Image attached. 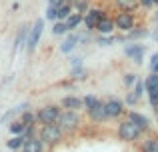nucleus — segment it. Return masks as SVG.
<instances>
[{"instance_id": "27", "label": "nucleus", "mask_w": 158, "mask_h": 152, "mask_svg": "<svg viewBox=\"0 0 158 152\" xmlns=\"http://www.w3.org/2000/svg\"><path fill=\"white\" fill-rule=\"evenodd\" d=\"M144 90H146V86H144V80H138V78H136V88H134V96L136 98H140L142 96V92Z\"/></svg>"}, {"instance_id": "6", "label": "nucleus", "mask_w": 158, "mask_h": 152, "mask_svg": "<svg viewBox=\"0 0 158 152\" xmlns=\"http://www.w3.org/2000/svg\"><path fill=\"white\" fill-rule=\"evenodd\" d=\"M58 116H60V108H58V106H44V108H40L38 114H36L40 124H56Z\"/></svg>"}, {"instance_id": "5", "label": "nucleus", "mask_w": 158, "mask_h": 152, "mask_svg": "<svg viewBox=\"0 0 158 152\" xmlns=\"http://www.w3.org/2000/svg\"><path fill=\"white\" fill-rule=\"evenodd\" d=\"M42 30H44V20L40 18V20H36V22H34V26L30 28V32H28V36H26V48H28V52H34V48L38 46V40H40V36H42Z\"/></svg>"}, {"instance_id": "37", "label": "nucleus", "mask_w": 158, "mask_h": 152, "mask_svg": "<svg viewBox=\"0 0 158 152\" xmlns=\"http://www.w3.org/2000/svg\"><path fill=\"white\" fill-rule=\"evenodd\" d=\"M152 72H156V74H158V62H156V64H152Z\"/></svg>"}, {"instance_id": "31", "label": "nucleus", "mask_w": 158, "mask_h": 152, "mask_svg": "<svg viewBox=\"0 0 158 152\" xmlns=\"http://www.w3.org/2000/svg\"><path fill=\"white\" fill-rule=\"evenodd\" d=\"M46 20H56V6H50V4H48V8H46Z\"/></svg>"}, {"instance_id": "15", "label": "nucleus", "mask_w": 158, "mask_h": 152, "mask_svg": "<svg viewBox=\"0 0 158 152\" xmlns=\"http://www.w3.org/2000/svg\"><path fill=\"white\" fill-rule=\"evenodd\" d=\"M126 56H130L136 64L142 62V56H144V46L142 44H134V46H128L126 48Z\"/></svg>"}, {"instance_id": "34", "label": "nucleus", "mask_w": 158, "mask_h": 152, "mask_svg": "<svg viewBox=\"0 0 158 152\" xmlns=\"http://www.w3.org/2000/svg\"><path fill=\"white\" fill-rule=\"evenodd\" d=\"M62 2H66V0H48V4H50V6H60Z\"/></svg>"}, {"instance_id": "30", "label": "nucleus", "mask_w": 158, "mask_h": 152, "mask_svg": "<svg viewBox=\"0 0 158 152\" xmlns=\"http://www.w3.org/2000/svg\"><path fill=\"white\" fill-rule=\"evenodd\" d=\"M82 102H84V106H86V108H92V106L98 102V98H96V96H92V94H88V96H84V98H82Z\"/></svg>"}, {"instance_id": "28", "label": "nucleus", "mask_w": 158, "mask_h": 152, "mask_svg": "<svg viewBox=\"0 0 158 152\" xmlns=\"http://www.w3.org/2000/svg\"><path fill=\"white\" fill-rule=\"evenodd\" d=\"M24 128H26V126L22 124V120H18V122H12V124H10V132H12V134H20Z\"/></svg>"}, {"instance_id": "35", "label": "nucleus", "mask_w": 158, "mask_h": 152, "mask_svg": "<svg viewBox=\"0 0 158 152\" xmlns=\"http://www.w3.org/2000/svg\"><path fill=\"white\" fill-rule=\"evenodd\" d=\"M72 66H74V68H80V66H82L80 58H72Z\"/></svg>"}, {"instance_id": "7", "label": "nucleus", "mask_w": 158, "mask_h": 152, "mask_svg": "<svg viewBox=\"0 0 158 152\" xmlns=\"http://www.w3.org/2000/svg\"><path fill=\"white\" fill-rule=\"evenodd\" d=\"M102 106H104L106 118H118L124 114V104L120 100H116V98H110V100L102 102Z\"/></svg>"}, {"instance_id": "10", "label": "nucleus", "mask_w": 158, "mask_h": 152, "mask_svg": "<svg viewBox=\"0 0 158 152\" xmlns=\"http://www.w3.org/2000/svg\"><path fill=\"white\" fill-rule=\"evenodd\" d=\"M22 152H42V142H40V138H32V136H28V138H24L22 140Z\"/></svg>"}, {"instance_id": "4", "label": "nucleus", "mask_w": 158, "mask_h": 152, "mask_svg": "<svg viewBox=\"0 0 158 152\" xmlns=\"http://www.w3.org/2000/svg\"><path fill=\"white\" fill-rule=\"evenodd\" d=\"M56 122L62 130L76 128V126L80 124V114H78V110H64V112H60V116H58Z\"/></svg>"}, {"instance_id": "21", "label": "nucleus", "mask_w": 158, "mask_h": 152, "mask_svg": "<svg viewBox=\"0 0 158 152\" xmlns=\"http://www.w3.org/2000/svg\"><path fill=\"white\" fill-rule=\"evenodd\" d=\"M142 152H158V140L156 138H148L142 142Z\"/></svg>"}, {"instance_id": "39", "label": "nucleus", "mask_w": 158, "mask_h": 152, "mask_svg": "<svg viewBox=\"0 0 158 152\" xmlns=\"http://www.w3.org/2000/svg\"><path fill=\"white\" fill-rule=\"evenodd\" d=\"M156 22H158V12H156Z\"/></svg>"}, {"instance_id": "22", "label": "nucleus", "mask_w": 158, "mask_h": 152, "mask_svg": "<svg viewBox=\"0 0 158 152\" xmlns=\"http://www.w3.org/2000/svg\"><path fill=\"white\" fill-rule=\"evenodd\" d=\"M52 32L56 36H60V34H66V32H70V30H68V26H66L64 20H56V22H54V26H52Z\"/></svg>"}, {"instance_id": "25", "label": "nucleus", "mask_w": 158, "mask_h": 152, "mask_svg": "<svg viewBox=\"0 0 158 152\" xmlns=\"http://www.w3.org/2000/svg\"><path fill=\"white\" fill-rule=\"evenodd\" d=\"M148 100H150V104L154 106V108H158V88L148 90Z\"/></svg>"}, {"instance_id": "18", "label": "nucleus", "mask_w": 158, "mask_h": 152, "mask_svg": "<svg viewBox=\"0 0 158 152\" xmlns=\"http://www.w3.org/2000/svg\"><path fill=\"white\" fill-rule=\"evenodd\" d=\"M70 12H72V6H70V2L66 0V2L60 4V6H56V20H64Z\"/></svg>"}, {"instance_id": "24", "label": "nucleus", "mask_w": 158, "mask_h": 152, "mask_svg": "<svg viewBox=\"0 0 158 152\" xmlns=\"http://www.w3.org/2000/svg\"><path fill=\"white\" fill-rule=\"evenodd\" d=\"M144 86H146V90H152V88H158V74L156 72H152L150 76L144 80Z\"/></svg>"}, {"instance_id": "36", "label": "nucleus", "mask_w": 158, "mask_h": 152, "mask_svg": "<svg viewBox=\"0 0 158 152\" xmlns=\"http://www.w3.org/2000/svg\"><path fill=\"white\" fill-rule=\"evenodd\" d=\"M156 62H158V52H156L154 56H152V64H156Z\"/></svg>"}, {"instance_id": "23", "label": "nucleus", "mask_w": 158, "mask_h": 152, "mask_svg": "<svg viewBox=\"0 0 158 152\" xmlns=\"http://www.w3.org/2000/svg\"><path fill=\"white\" fill-rule=\"evenodd\" d=\"M148 34V30L146 28H132V30H128L126 32V38H142V36H146Z\"/></svg>"}, {"instance_id": "8", "label": "nucleus", "mask_w": 158, "mask_h": 152, "mask_svg": "<svg viewBox=\"0 0 158 152\" xmlns=\"http://www.w3.org/2000/svg\"><path fill=\"white\" fill-rule=\"evenodd\" d=\"M104 16V10H100V8H90V10H86L84 18H82V22L86 24V28L88 30H94V26H96V22Z\"/></svg>"}, {"instance_id": "32", "label": "nucleus", "mask_w": 158, "mask_h": 152, "mask_svg": "<svg viewBox=\"0 0 158 152\" xmlns=\"http://www.w3.org/2000/svg\"><path fill=\"white\" fill-rule=\"evenodd\" d=\"M134 82H136V74H126V76H124V84H126V86L134 84Z\"/></svg>"}, {"instance_id": "29", "label": "nucleus", "mask_w": 158, "mask_h": 152, "mask_svg": "<svg viewBox=\"0 0 158 152\" xmlns=\"http://www.w3.org/2000/svg\"><path fill=\"white\" fill-rule=\"evenodd\" d=\"M34 120H36V116L32 112H24L22 114V124L24 126H32V122H34Z\"/></svg>"}, {"instance_id": "13", "label": "nucleus", "mask_w": 158, "mask_h": 152, "mask_svg": "<svg viewBox=\"0 0 158 152\" xmlns=\"http://www.w3.org/2000/svg\"><path fill=\"white\" fill-rule=\"evenodd\" d=\"M82 106H84V102L78 96H64L62 98V108H66V110H80Z\"/></svg>"}, {"instance_id": "9", "label": "nucleus", "mask_w": 158, "mask_h": 152, "mask_svg": "<svg viewBox=\"0 0 158 152\" xmlns=\"http://www.w3.org/2000/svg\"><path fill=\"white\" fill-rule=\"evenodd\" d=\"M94 30H98L100 34H112V32L116 30V28H114V20H112L110 16H106V14H104V16H102V18L96 22Z\"/></svg>"}, {"instance_id": "19", "label": "nucleus", "mask_w": 158, "mask_h": 152, "mask_svg": "<svg viewBox=\"0 0 158 152\" xmlns=\"http://www.w3.org/2000/svg\"><path fill=\"white\" fill-rule=\"evenodd\" d=\"M26 36H28V28L22 26V28L18 30V36H16V40H14V52H18V48L22 46L24 42H26Z\"/></svg>"}, {"instance_id": "26", "label": "nucleus", "mask_w": 158, "mask_h": 152, "mask_svg": "<svg viewBox=\"0 0 158 152\" xmlns=\"http://www.w3.org/2000/svg\"><path fill=\"white\" fill-rule=\"evenodd\" d=\"M22 140H24V136H16V138H12V140H8V148L10 150L20 148V146H22Z\"/></svg>"}, {"instance_id": "16", "label": "nucleus", "mask_w": 158, "mask_h": 152, "mask_svg": "<svg viewBox=\"0 0 158 152\" xmlns=\"http://www.w3.org/2000/svg\"><path fill=\"white\" fill-rule=\"evenodd\" d=\"M78 40H80V36H78V34H74V32H72V34H70L68 38H66L64 42L60 44V50L64 52V54H66V52H72V50H74V46H76V42H78Z\"/></svg>"}, {"instance_id": "14", "label": "nucleus", "mask_w": 158, "mask_h": 152, "mask_svg": "<svg viewBox=\"0 0 158 152\" xmlns=\"http://www.w3.org/2000/svg\"><path fill=\"white\" fill-rule=\"evenodd\" d=\"M82 18H84V14L82 12H70L68 16L64 18V22H66V26H68V30H74V28H78L82 24Z\"/></svg>"}, {"instance_id": "17", "label": "nucleus", "mask_w": 158, "mask_h": 152, "mask_svg": "<svg viewBox=\"0 0 158 152\" xmlns=\"http://www.w3.org/2000/svg\"><path fill=\"white\" fill-rule=\"evenodd\" d=\"M128 118H130V120L134 122L136 126H140L142 130H146V128H148V118H146V116H142L140 112H128Z\"/></svg>"}, {"instance_id": "12", "label": "nucleus", "mask_w": 158, "mask_h": 152, "mask_svg": "<svg viewBox=\"0 0 158 152\" xmlns=\"http://www.w3.org/2000/svg\"><path fill=\"white\" fill-rule=\"evenodd\" d=\"M114 6L124 12H136L140 8V0H114Z\"/></svg>"}, {"instance_id": "2", "label": "nucleus", "mask_w": 158, "mask_h": 152, "mask_svg": "<svg viewBox=\"0 0 158 152\" xmlns=\"http://www.w3.org/2000/svg\"><path fill=\"white\" fill-rule=\"evenodd\" d=\"M62 134H64V130L58 124H44L40 128V142L42 144H50V146L58 144L62 140Z\"/></svg>"}, {"instance_id": "11", "label": "nucleus", "mask_w": 158, "mask_h": 152, "mask_svg": "<svg viewBox=\"0 0 158 152\" xmlns=\"http://www.w3.org/2000/svg\"><path fill=\"white\" fill-rule=\"evenodd\" d=\"M86 110H88V116L92 118L94 122H104L106 120V112H104V106H102L100 100H98L92 108H86Z\"/></svg>"}, {"instance_id": "33", "label": "nucleus", "mask_w": 158, "mask_h": 152, "mask_svg": "<svg viewBox=\"0 0 158 152\" xmlns=\"http://www.w3.org/2000/svg\"><path fill=\"white\" fill-rule=\"evenodd\" d=\"M140 6L142 8H152L154 6V0H140Z\"/></svg>"}, {"instance_id": "20", "label": "nucleus", "mask_w": 158, "mask_h": 152, "mask_svg": "<svg viewBox=\"0 0 158 152\" xmlns=\"http://www.w3.org/2000/svg\"><path fill=\"white\" fill-rule=\"evenodd\" d=\"M74 12H86L88 10V0H68Z\"/></svg>"}, {"instance_id": "38", "label": "nucleus", "mask_w": 158, "mask_h": 152, "mask_svg": "<svg viewBox=\"0 0 158 152\" xmlns=\"http://www.w3.org/2000/svg\"><path fill=\"white\" fill-rule=\"evenodd\" d=\"M154 6H158V0H154Z\"/></svg>"}, {"instance_id": "1", "label": "nucleus", "mask_w": 158, "mask_h": 152, "mask_svg": "<svg viewBox=\"0 0 158 152\" xmlns=\"http://www.w3.org/2000/svg\"><path fill=\"white\" fill-rule=\"evenodd\" d=\"M140 134H142V128L136 126L130 118H126L124 122H120V126H118V138L122 142H134V140H138Z\"/></svg>"}, {"instance_id": "3", "label": "nucleus", "mask_w": 158, "mask_h": 152, "mask_svg": "<svg viewBox=\"0 0 158 152\" xmlns=\"http://www.w3.org/2000/svg\"><path fill=\"white\" fill-rule=\"evenodd\" d=\"M112 20H114V28H116V30H122V32H128V30H132V28L136 26V16H134V12H124V10H120Z\"/></svg>"}]
</instances>
